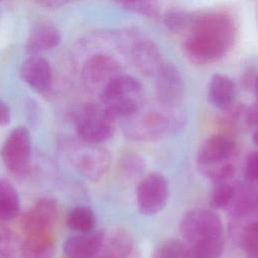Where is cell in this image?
Returning a JSON list of instances; mask_svg holds the SVG:
<instances>
[{
    "label": "cell",
    "mask_w": 258,
    "mask_h": 258,
    "mask_svg": "<svg viewBox=\"0 0 258 258\" xmlns=\"http://www.w3.org/2000/svg\"><path fill=\"white\" fill-rule=\"evenodd\" d=\"M101 105L115 118L137 113L143 101L142 84L133 76L120 74L99 93Z\"/></svg>",
    "instance_id": "3957f363"
},
{
    "label": "cell",
    "mask_w": 258,
    "mask_h": 258,
    "mask_svg": "<svg viewBox=\"0 0 258 258\" xmlns=\"http://www.w3.org/2000/svg\"><path fill=\"white\" fill-rule=\"evenodd\" d=\"M242 83L246 90L256 92V70L254 68H249L244 73Z\"/></svg>",
    "instance_id": "d6a6232c"
},
{
    "label": "cell",
    "mask_w": 258,
    "mask_h": 258,
    "mask_svg": "<svg viewBox=\"0 0 258 258\" xmlns=\"http://www.w3.org/2000/svg\"><path fill=\"white\" fill-rule=\"evenodd\" d=\"M169 199L167 178L158 171L144 175L136 187V202L142 215L153 216L161 212Z\"/></svg>",
    "instance_id": "52a82bcc"
},
{
    "label": "cell",
    "mask_w": 258,
    "mask_h": 258,
    "mask_svg": "<svg viewBox=\"0 0 258 258\" xmlns=\"http://www.w3.org/2000/svg\"><path fill=\"white\" fill-rule=\"evenodd\" d=\"M19 248L13 232L0 224V258H15Z\"/></svg>",
    "instance_id": "83f0119b"
},
{
    "label": "cell",
    "mask_w": 258,
    "mask_h": 258,
    "mask_svg": "<svg viewBox=\"0 0 258 258\" xmlns=\"http://www.w3.org/2000/svg\"><path fill=\"white\" fill-rule=\"evenodd\" d=\"M245 181L249 184L256 185L258 179V155L257 151L250 152L245 160L244 166Z\"/></svg>",
    "instance_id": "4dcf8cb0"
},
{
    "label": "cell",
    "mask_w": 258,
    "mask_h": 258,
    "mask_svg": "<svg viewBox=\"0 0 258 258\" xmlns=\"http://www.w3.org/2000/svg\"><path fill=\"white\" fill-rule=\"evenodd\" d=\"M158 100L165 107L174 108L181 100L184 90L182 77L177 68L164 62L154 76Z\"/></svg>",
    "instance_id": "7c38bea8"
},
{
    "label": "cell",
    "mask_w": 258,
    "mask_h": 258,
    "mask_svg": "<svg viewBox=\"0 0 258 258\" xmlns=\"http://www.w3.org/2000/svg\"><path fill=\"white\" fill-rule=\"evenodd\" d=\"M11 112L8 105L2 101H0V126L6 125L10 122Z\"/></svg>",
    "instance_id": "836d02e7"
},
{
    "label": "cell",
    "mask_w": 258,
    "mask_h": 258,
    "mask_svg": "<svg viewBox=\"0 0 258 258\" xmlns=\"http://www.w3.org/2000/svg\"><path fill=\"white\" fill-rule=\"evenodd\" d=\"M38 5L43 6V7H48V8H54V7H59L62 6L73 0H34Z\"/></svg>",
    "instance_id": "e575fe53"
},
{
    "label": "cell",
    "mask_w": 258,
    "mask_h": 258,
    "mask_svg": "<svg viewBox=\"0 0 258 258\" xmlns=\"http://www.w3.org/2000/svg\"><path fill=\"white\" fill-rule=\"evenodd\" d=\"M195 13L181 10H169L163 15L164 25L173 32L182 33L190 24Z\"/></svg>",
    "instance_id": "4316f807"
},
{
    "label": "cell",
    "mask_w": 258,
    "mask_h": 258,
    "mask_svg": "<svg viewBox=\"0 0 258 258\" xmlns=\"http://www.w3.org/2000/svg\"><path fill=\"white\" fill-rule=\"evenodd\" d=\"M236 185L230 180L215 181V185L211 195V205L214 209L224 210L231 204Z\"/></svg>",
    "instance_id": "d4e9b609"
},
{
    "label": "cell",
    "mask_w": 258,
    "mask_h": 258,
    "mask_svg": "<svg viewBox=\"0 0 258 258\" xmlns=\"http://www.w3.org/2000/svg\"><path fill=\"white\" fill-rule=\"evenodd\" d=\"M116 118L101 104L83 108L77 121L78 138L84 142L100 144L114 134Z\"/></svg>",
    "instance_id": "8992f818"
},
{
    "label": "cell",
    "mask_w": 258,
    "mask_h": 258,
    "mask_svg": "<svg viewBox=\"0 0 258 258\" xmlns=\"http://www.w3.org/2000/svg\"><path fill=\"white\" fill-rule=\"evenodd\" d=\"M20 258H53L55 243L52 234L25 236L19 247Z\"/></svg>",
    "instance_id": "d6986e66"
},
{
    "label": "cell",
    "mask_w": 258,
    "mask_h": 258,
    "mask_svg": "<svg viewBox=\"0 0 258 258\" xmlns=\"http://www.w3.org/2000/svg\"><path fill=\"white\" fill-rule=\"evenodd\" d=\"M105 234L93 230L87 233H77L63 244L66 258H92L101 247Z\"/></svg>",
    "instance_id": "9a60e30c"
},
{
    "label": "cell",
    "mask_w": 258,
    "mask_h": 258,
    "mask_svg": "<svg viewBox=\"0 0 258 258\" xmlns=\"http://www.w3.org/2000/svg\"><path fill=\"white\" fill-rule=\"evenodd\" d=\"M179 232L185 245L224 237L221 217L213 210L195 209L184 214Z\"/></svg>",
    "instance_id": "5b68a950"
},
{
    "label": "cell",
    "mask_w": 258,
    "mask_h": 258,
    "mask_svg": "<svg viewBox=\"0 0 258 258\" xmlns=\"http://www.w3.org/2000/svg\"><path fill=\"white\" fill-rule=\"evenodd\" d=\"M230 214L237 219L248 218L257 210V191L254 184H238L233 200L227 208Z\"/></svg>",
    "instance_id": "ac0fdd59"
},
{
    "label": "cell",
    "mask_w": 258,
    "mask_h": 258,
    "mask_svg": "<svg viewBox=\"0 0 258 258\" xmlns=\"http://www.w3.org/2000/svg\"><path fill=\"white\" fill-rule=\"evenodd\" d=\"M20 78L38 93L48 91L52 84V71L47 59L39 55H30L20 67Z\"/></svg>",
    "instance_id": "4fadbf2b"
},
{
    "label": "cell",
    "mask_w": 258,
    "mask_h": 258,
    "mask_svg": "<svg viewBox=\"0 0 258 258\" xmlns=\"http://www.w3.org/2000/svg\"><path fill=\"white\" fill-rule=\"evenodd\" d=\"M3 164L11 172L20 174L27 171L31 157V137L24 126L14 128L5 139L1 151Z\"/></svg>",
    "instance_id": "ba28073f"
},
{
    "label": "cell",
    "mask_w": 258,
    "mask_h": 258,
    "mask_svg": "<svg viewBox=\"0 0 258 258\" xmlns=\"http://www.w3.org/2000/svg\"><path fill=\"white\" fill-rule=\"evenodd\" d=\"M131 54L136 69L146 77H154L165 62L157 44L151 39H135L132 43Z\"/></svg>",
    "instance_id": "5bb4252c"
},
{
    "label": "cell",
    "mask_w": 258,
    "mask_h": 258,
    "mask_svg": "<svg viewBox=\"0 0 258 258\" xmlns=\"http://www.w3.org/2000/svg\"><path fill=\"white\" fill-rule=\"evenodd\" d=\"M237 33L235 19L227 12L195 13L190 24L182 32V53L197 66L215 63L232 50Z\"/></svg>",
    "instance_id": "6da1fadb"
},
{
    "label": "cell",
    "mask_w": 258,
    "mask_h": 258,
    "mask_svg": "<svg viewBox=\"0 0 258 258\" xmlns=\"http://www.w3.org/2000/svg\"><path fill=\"white\" fill-rule=\"evenodd\" d=\"M122 7L142 16L151 15L157 7L158 0H114Z\"/></svg>",
    "instance_id": "f546056e"
},
{
    "label": "cell",
    "mask_w": 258,
    "mask_h": 258,
    "mask_svg": "<svg viewBox=\"0 0 258 258\" xmlns=\"http://www.w3.org/2000/svg\"><path fill=\"white\" fill-rule=\"evenodd\" d=\"M57 203L51 198H42L26 212L21 219V229L24 236L52 234L57 219Z\"/></svg>",
    "instance_id": "8fae6325"
},
{
    "label": "cell",
    "mask_w": 258,
    "mask_h": 258,
    "mask_svg": "<svg viewBox=\"0 0 258 258\" xmlns=\"http://www.w3.org/2000/svg\"><path fill=\"white\" fill-rule=\"evenodd\" d=\"M124 132L135 140L151 141L159 139L170 131L176 130L181 124V116L169 108L164 112H148L135 119L130 116L125 118Z\"/></svg>",
    "instance_id": "277c9868"
},
{
    "label": "cell",
    "mask_w": 258,
    "mask_h": 258,
    "mask_svg": "<svg viewBox=\"0 0 258 258\" xmlns=\"http://www.w3.org/2000/svg\"><path fill=\"white\" fill-rule=\"evenodd\" d=\"M20 211V200L14 185L6 179H0V222L16 218Z\"/></svg>",
    "instance_id": "44dd1931"
},
{
    "label": "cell",
    "mask_w": 258,
    "mask_h": 258,
    "mask_svg": "<svg viewBox=\"0 0 258 258\" xmlns=\"http://www.w3.org/2000/svg\"><path fill=\"white\" fill-rule=\"evenodd\" d=\"M244 122L249 128L256 129L258 123V108L256 104L251 105L248 108H245L244 111Z\"/></svg>",
    "instance_id": "1f68e13d"
},
{
    "label": "cell",
    "mask_w": 258,
    "mask_h": 258,
    "mask_svg": "<svg viewBox=\"0 0 258 258\" xmlns=\"http://www.w3.org/2000/svg\"><path fill=\"white\" fill-rule=\"evenodd\" d=\"M97 218L94 211L81 205L73 208L67 218L68 227L77 233H87L95 230Z\"/></svg>",
    "instance_id": "7402d4cb"
},
{
    "label": "cell",
    "mask_w": 258,
    "mask_h": 258,
    "mask_svg": "<svg viewBox=\"0 0 258 258\" xmlns=\"http://www.w3.org/2000/svg\"><path fill=\"white\" fill-rule=\"evenodd\" d=\"M151 258H186V246L182 240H166L152 252Z\"/></svg>",
    "instance_id": "484cf974"
},
{
    "label": "cell",
    "mask_w": 258,
    "mask_h": 258,
    "mask_svg": "<svg viewBox=\"0 0 258 258\" xmlns=\"http://www.w3.org/2000/svg\"><path fill=\"white\" fill-rule=\"evenodd\" d=\"M81 142L71 149V158L81 174L89 179L100 178L109 168L110 153L99 144Z\"/></svg>",
    "instance_id": "9c48e42d"
},
{
    "label": "cell",
    "mask_w": 258,
    "mask_h": 258,
    "mask_svg": "<svg viewBox=\"0 0 258 258\" xmlns=\"http://www.w3.org/2000/svg\"><path fill=\"white\" fill-rule=\"evenodd\" d=\"M236 142L228 134H214L206 138L197 153L198 166L203 174L214 182L230 180L235 173L233 158Z\"/></svg>",
    "instance_id": "7a4b0ae2"
},
{
    "label": "cell",
    "mask_w": 258,
    "mask_h": 258,
    "mask_svg": "<svg viewBox=\"0 0 258 258\" xmlns=\"http://www.w3.org/2000/svg\"><path fill=\"white\" fill-rule=\"evenodd\" d=\"M185 246L186 258H221L224 252V237Z\"/></svg>",
    "instance_id": "603a6c76"
},
{
    "label": "cell",
    "mask_w": 258,
    "mask_h": 258,
    "mask_svg": "<svg viewBox=\"0 0 258 258\" xmlns=\"http://www.w3.org/2000/svg\"><path fill=\"white\" fill-rule=\"evenodd\" d=\"M237 89L234 81L223 74L212 77L208 88V100L217 109L227 110L235 104Z\"/></svg>",
    "instance_id": "2e32d148"
},
{
    "label": "cell",
    "mask_w": 258,
    "mask_h": 258,
    "mask_svg": "<svg viewBox=\"0 0 258 258\" xmlns=\"http://www.w3.org/2000/svg\"><path fill=\"white\" fill-rule=\"evenodd\" d=\"M241 246L247 258H257L258 256V226L257 220H251L245 224L241 230Z\"/></svg>",
    "instance_id": "cb8c5ba5"
},
{
    "label": "cell",
    "mask_w": 258,
    "mask_h": 258,
    "mask_svg": "<svg viewBox=\"0 0 258 258\" xmlns=\"http://www.w3.org/2000/svg\"><path fill=\"white\" fill-rule=\"evenodd\" d=\"M132 241L124 232H115L108 237L105 235L103 243L92 258H130Z\"/></svg>",
    "instance_id": "ffe728a7"
},
{
    "label": "cell",
    "mask_w": 258,
    "mask_h": 258,
    "mask_svg": "<svg viewBox=\"0 0 258 258\" xmlns=\"http://www.w3.org/2000/svg\"><path fill=\"white\" fill-rule=\"evenodd\" d=\"M121 74L119 61L109 54H95L84 63L81 78L84 86L93 92L99 93L113 79Z\"/></svg>",
    "instance_id": "30bf717a"
},
{
    "label": "cell",
    "mask_w": 258,
    "mask_h": 258,
    "mask_svg": "<svg viewBox=\"0 0 258 258\" xmlns=\"http://www.w3.org/2000/svg\"><path fill=\"white\" fill-rule=\"evenodd\" d=\"M60 41L61 34L58 28L51 24H39L30 31L25 43V50L30 55H38L58 46Z\"/></svg>",
    "instance_id": "e0dca14e"
},
{
    "label": "cell",
    "mask_w": 258,
    "mask_h": 258,
    "mask_svg": "<svg viewBox=\"0 0 258 258\" xmlns=\"http://www.w3.org/2000/svg\"><path fill=\"white\" fill-rule=\"evenodd\" d=\"M144 167V160L140 155L136 153L127 152L120 158V168L129 177H133L141 173Z\"/></svg>",
    "instance_id": "f1b7e54d"
}]
</instances>
